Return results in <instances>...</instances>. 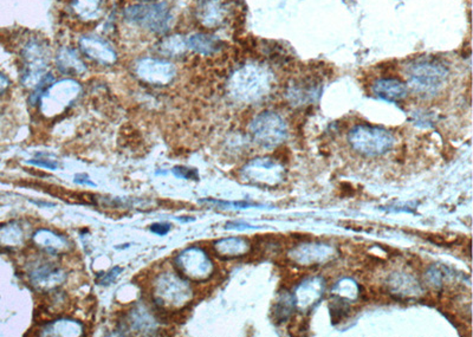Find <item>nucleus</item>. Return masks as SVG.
I'll list each match as a JSON object with an SVG mask.
<instances>
[{
    "mask_svg": "<svg viewBox=\"0 0 473 337\" xmlns=\"http://www.w3.org/2000/svg\"><path fill=\"white\" fill-rule=\"evenodd\" d=\"M274 75L259 64H247L237 69L227 83L229 94L240 103H254L267 96L272 89Z\"/></svg>",
    "mask_w": 473,
    "mask_h": 337,
    "instance_id": "obj_1",
    "label": "nucleus"
},
{
    "mask_svg": "<svg viewBox=\"0 0 473 337\" xmlns=\"http://www.w3.org/2000/svg\"><path fill=\"white\" fill-rule=\"evenodd\" d=\"M449 69L435 58H420L407 67L406 78L414 92L433 95L445 85Z\"/></svg>",
    "mask_w": 473,
    "mask_h": 337,
    "instance_id": "obj_2",
    "label": "nucleus"
},
{
    "mask_svg": "<svg viewBox=\"0 0 473 337\" xmlns=\"http://www.w3.org/2000/svg\"><path fill=\"white\" fill-rule=\"evenodd\" d=\"M192 297L191 285L176 273H160L153 283V300L165 309H180L191 301Z\"/></svg>",
    "mask_w": 473,
    "mask_h": 337,
    "instance_id": "obj_3",
    "label": "nucleus"
},
{
    "mask_svg": "<svg viewBox=\"0 0 473 337\" xmlns=\"http://www.w3.org/2000/svg\"><path fill=\"white\" fill-rule=\"evenodd\" d=\"M124 15L131 24L156 33H166L172 21L171 10L163 1L129 5Z\"/></svg>",
    "mask_w": 473,
    "mask_h": 337,
    "instance_id": "obj_4",
    "label": "nucleus"
},
{
    "mask_svg": "<svg viewBox=\"0 0 473 337\" xmlns=\"http://www.w3.org/2000/svg\"><path fill=\"white\" fill-rule=\"evenodd\" d=\"M349 144L356 152L367 157H376L388 152L394 145V137L386 129L360 125L351 129Z\"/></svg>",
    "mask_w": 473,
    "mask_h": 337,
    "instance_id": "obj_5",
    "label": "nucleus"
},
{
    "mask_svg": "<svg viewBox=\"0 0 473 337\" xmlns=\"http://www.w3.org/2000/svg\"><path fill=\"white\" fill-rule=\"evenodd\" d=\"M23 73L22 83L26 88H36L47 75L49 65V49L43 40L32 38L22 49Z\"/></svg>",
    "mask_w": 473,
    "mask_h": 337,
    "instance_id": "obj_6",
    "label": "nucleus"
},
{
    "mask_svg": "<svg viewBox=\"0 0 473 337\" xmlns=\"http://www.w3.org/2000/svg\"><path fill=\"white\" fill-rule=\"evenodd\" d=\"M77 80L65 78L52 83L40 98V110L49 117L57 116L69 108L81 93Z\"/></svg>",
    "mask_w": 473,
    "mask_h": 337,
    "instance_id": "obj_7",
    "label": "nucleus"
},
{
    "mask_svg": "<svg viewBox=\"0 0 473 337\" xmlns=\"http://www.w3.org/2000/svg\"><path fill=\"white\" fill-rule=\"evenodd\" d=\"M251 135L263 148H274L285 141L288 128L285 121L274 112H260L251 122Z\"/></svg>",
    "mask_w": 473,
    "mask_h": 337,
    "instance_id": "obj_8",
    "label": "nucleus"
},
{
    "mask_svg": "<svg viewBox=\"0 0 473 337\" xmlns=\"http://www.w3.org/2000/svg\"><path fill=\"white\" fill-rule=\"evenodd\" d=\"M175 266L183 277L194 282L206 281L211 277L215 270L207 253L197 246L181 251L175 258Z\"/></svg>",
    "mask_w": 473,
    "mask_h": 337,
    "instance_id": "obj_9",
    "label": "nucleus"
},
{
    "mask_svg": "<svg viewBox=\"0 0 473 337\" xmlns=\"http://www.w3.org/2000/svg\"><path fill=\"white\" fill-rule=\"evenodd\" d=\"M244 179L258 185L276 186L285 178V169L279 161L270 157L251 160L242 169Z\"/></svg>",
    "mask_w": 473,
    "mask_h": 337,
    "instance_id": "obj_10",
    "label": "nucleus"
},
{
    "mask_svg": "<svg viewBox=\"0 0 473 337\" xmlns=\"http://www.w3.org/2000/svg\"><path fill=\"white\" fill-rule=\"evenodd\" d=\"M136 75L146 83L154 85H167L176 76V69L167 60L156 58H142L138 62Z\"/></svg>",
    "mask_w": 473,
    "mask_h": 337,
    "instance_id": "obj_11",
    "label": "nucleus"
},
{
    "mask_svg": "<svg viewBox=\"0 0 473 337\" xmlns=\"http://www.w3.org/2000/svg\"><path fill=\"white\" fill-rule=\"evenodd\" d=\"M336 251L331 245L323 243H304L297 245L289 252V258L303 266L320 265L334 259Z\"/></svg>",
    "mask_w": 473,
    "mask_h": 337,
    "instance_id": "obj_12",
    "label": "nucleus"
},
{
    "mask_svg": "<svg viewBox=\"0 0 473 337\" xmlns=\"http://www.w3.org/2000/svg\"><path fill=\"white\" fill-rule=\"evenodd\" d=\"M324 290L326 282L322 277L315 276L303 281L294 295L296 308L302 313L314 309L318 302L321 301Z\"/></svg>",
    "mask_w": 473,
    "mask_h": 337,
    "instance_id": "obj_13",
    "label": "nucleus"
},
{
    "mask_svg": "<svg viewBox=\"0 0 473 337\" xmlns=\"http://www.w3.org/2000/svg\"><path fill=\"white\" fill-rule=\"evenodd\" d=\"M78 43L82 53L100 64L113 65L117 60L114 49L100 37H81Z\"/></svg>",
    "mask_w": 473,
    "mask_h": 337,
    "instance_id": "obj_14",
    "label": "nucleus"
},
{
    "mask_svg": "<svg viewBox=\"0 0 473 337\" xmlns=\"http://www.w3.org/2000/svg\"><path fill=\"white\" fill-rule=\"evenodd\" d=\"M226 0H199L197 16L200 23L206 28H217L226 19Z\"/></svg>",
    "mask_w": 473,
    "mask_h": 337,
    "instance_id": "obj_15",
    "label": "nucleus"
},
{
    "mask_svg": "<svg viewBox=\"0 0 473 337\" xmlns=\"http://www.w3.org/2000/svg\"><path fill=\"white\" fill-rule=\"evenodd\" d=\"M321 94V85L313 80H294L288 88V100L294 107L304 105L317 100Z\"/></svg>",
    "mask_w": 473,
    "mask_h": 337,
    "instance_id": "obj_16",
    "label": "nucleus"
},
{
    "mask_svg": "<svg viewBox=\"0 0 473 337\" xmlns=\"http://www.w3.org/2000/svg\"><path fill=\"white\" fill-rule=\"evenodd\" d=\"M388 289L390 293L398 298L419 297L422 293L419 282L407 273H393L388 278Z\"/></svg>",
    "mask_w": 473,
    "mask_h": 337,
    "instance_id": "obj_17",
    "label": "nucleus"
},
{
    "mask_svg": "<svg viewBox=\"0 0 473 337\" xmlns=\"http://www.w3.org/2000/svg\"><path fill=\"white\" fill-rule=\"evenodd\" d=\"M65 278L67 275L63 270L53 268L52 265H43L30 275L32 285L42 290L55 289L58 285L63 284Z\"/></svg>",
    "mask_w": 473,
    "mask_h": 337,
    "instance_id": "obj_18",
    "label": "nucleus"
},
{
    "mask_svg": "<svg viewBox=\"0 0 473 337\" xmlns=\"http://www.w3.org/2000/svg\"><path fill=\"white\" fill-rule=\"evenodd\" d=\"M375 96L388 102H398L405 98L408 93L407 85L401 80L394 78H383L379 80L372 87Z\"/></svg>",
    "mask_w": 473,
    "mask_h": 337,
    "instance_id": "obj_19",
    "label": "nucleus"
},
{
    "mask_svg": "<svg viewBox=\"0 0 473 337\" xmlns=\"http://www.w3.org/2000/svg\"><path fill=\"white\" fill-rule=\"evenodd\" d=\"M32 241L40 249L50 253L64 252L70 248L67 238L47 229L38 230L33 234Z\"/></svg>",
    "mask_w": 473,
    "mask_h": 337,
    "instance_id": "obj_20",
    "label": "nucleus"
},
{
    "mask_svg": "<svg viewBox=\"0 0 473 337\" xmlns=\"http://www.w3.org/2000/svg\"><path fill=\"white\" fill-rule=\"evenodd\" d=\"M56 65L60 73L64 75H83L87 71L83 60H81L76 50L62 48L56 55Z\"/></svg>",
    "mask_w": 473,
    "mask_h": 337,
    "instance_id": "obj_21",
    "label": "nucleus"
},
{
    "mask_svg": "<svg viewBox=\"0 0 473 337\" xmlns=\"http://www.w3.org/2000/svg\"><path fill=\"white\" fill-rule=\"evenodd\" d=\"M187 49H190L194 53L211 56L218 53L223 48L224 43L219 40L218 37L206 35V33H194L186 40Z\"/></svg>",
    "mask_w": 473,
    "mask_h": 337,
    "instance_id": "obj_22",
    "label": "nucleus"
},
{
    "mask_svg": "<svg viewBox=\"0 0 473 337\" xmlns=\"http://www.w3.org/2000/svg\"><path fill=\"white\" fill-rule=\"evenodd\" d=\"M83 325L74 320H57L44 325L40 336L78 337L83 335Z\"/></svg>",
    "mask_w": 473,
    "mask_h": 337,
    "instance_id": "obj_23",
    "label": "nucleus"
},
{
    "mask_svg": "<svg viewBox=\"0 0 473 337\" xmlns=\"http://www.w3.org/2000/svg\"><path fill=\"white\" fill-rule=\"evenodd\" d=\"M128 320L131 329L135 330L136 333L148 335L158 330V321L142 305L131 310Z\"/></svg>",
    "mask_w": 473,
    "mask_h": 337,
    "instance_id": "obj_24",
    "label": "nucleus"
},
{
    "mask_svg": "<svg viewBox=\"0 0 473 337\" xmlns=\"http://www.w3.org/2000/svg\"><path fill=\"white\" fill-rule=\"evenodd\" d=\"M215 250L220 257H242L249 252L250 243L247 239L240 237L225 238L215 243Z\"/></svg>",
    "mask_w": 473,
    "mask_h": 337,
    "instance_id": "obj_25",
    "label": "nucleus"
},
{
    "mask_svg": "<svg viewBox=\"0 0 473 337\" xmlns=\"http://www.w3.org/2000/svg\"><path fill=\"white\" fill-rule=\"evenodd\" d=\"M294 308H296V304H294V295H291L287 290H283L274 300V310H272L274 321L276 323L287 322L294 313Z\"/></svg>",
    "mask_w": 473,
    "mask_h": 337,
    "instance_id": "obj_26",
    "label": "nucleus"
},
{
    "mask_svg": "<svg viewBox=\"0 0 473 337\" xmlns=\"http://www.w3.org/2000/svg\"><path fill=\"white\" fill-rule=\"evenodd\" d=\"M24 243V232L17 223H10L0 227V246L5 249H17Z\"/></svg>",
    "mask_w": 473,
    "mask_h": 337,
    "instance_id": "obj_27",
    "label": "nucleus"
},
{
    "mask_svg": "<svg viewBox=\"0 0 473 337\" xmlns=\"http://www.w3.org/2000/svg\"><path fill=\"white\" fill-rule=\"evenodd\" d=\"M72 10L81 19H97L101 15V0H72Z\"/></svg>",
    "mask_w": 473,
    "mask_h": 337,
    "instance_id": "obj_28",
    "label": "nucleus"
},
{
    "mask_svg": "<svg viewBox=\"0 0 473 337\" xmlns=\"http://www.w3.org/2000/svg\"><path fill=\"white\" fill-rule=\"evenodd\" d=\"M360 288L358 283L351 278H343L334 285L331 293L334 297L341 298L347 302H353L358 300L360 295Z\"/></svg>",
    "mask_w": 473,
    "mask_h": 337,
    "instance_id": "obj_29",
    "label": "nucleus"
},
{
    "mask_svg": "<svg viewBox=\"0 0 473 337\" xmlns=\"http://www.w3.org/2000/svg\"><path fill=\"white\" fill-rule=\"evenodd\" d=\"M160 50L163 55H167V56H180L186 53V40H183L181 36L167 37L161 42Z\"/></svg>",
    "mask_w": 473,
    "mask_h": 337,
    "instance_id": "obj_30",
    "label": "nucleus"
},
{
    "mask_svg": "<svg viewBox=\"0 0 473 337\" xmlns=\"http://www.w3.org/2000/svg\"><path fill=\"white\" fill-rule=\"evenodd\" d=\"M349 302L333 296V301L330 302V316L333 322L340 323L349 315Z\"/></svg>",
    "mask_w": 473,
    "mask_h": 337,
    "instance_id": "obj_31",
    "label": "nucleus"
},
{
    "mask_svg": "<svg viewBox=\"0 0 473 337\" xmlns=\"http://www.w3.org/2000/svg\"><path fill=\"white\" fill-rule=\"evenodd\" d=\"M201 202H207V204H212V205L218 206L222 209H249L252 206H258L257 204H252V202H247V201H235V202H231V201L215 200V199H204Z\"/></svg>",
    "mask_w": 473,
    "mask_h": 337,
    "instance_id": "obj_32",
    "label": "nucleus"
},
{
    "mask_svg": "<svg viewBox=\"0 0 473 337\" xmlns=\"http://www.w3.org/2000/svg\"><path fill=\"white\" fill-rule=\"evenodd\" d=\"M171 172L172 174H174L175 177L180 178V179H186V180H198L199 179L197 169L188 168L185 166H176L172 169Z\"/></svg>",
    "mask_w": 473,
    "mask_h": 337,
    "instance_id": "obj_33",
    "label": "nucleus"
},
{
    "mask_svg": "<svg viewBox=\"0 0 473 337\" xmlns=\"http://www.w3.org/2000/svg\"><path fill=\"white\" fill-rule=\"evenodd\" d=\"M427 281L434 288H440L444 281V275H442V270L438 269L435 266L431 268L427 273Z\"/></svg>",
    "mask_w": 473,
    "mask_h": 337,
    "instance_id": "obj_34",
    "label": "nucleus"
},
{
    "mask_svg": "<svg viewBox=\"0 0 473 337\" xmlns=\"http://www.w3.org/2000/svg\"><path fill=\"white\" fill-rule=\"evenodd\" d=\"M28 165L36 166L40 168L50 169V171H55L58 168V164L56 161L50 160H40V159H33V160L26 161Z\"/></svg>",
    "mask_w": 473,
    "mask_h": 337,
    "instance_id": "obj_35",
    "label": "nucleus"
},
{
    "mask_svg": "<svg viewBox=\"0 0 473 337\" xmlns=\"http://www.w3.org/2000/svg\"><path fill=\"white\" fill-rule=\"evenodd\" d=\"M122 273V268L115 266L113 268L107 275H104L103 278L101 279V285H110L116 281V278L119 277V273Z\"/></svg>",
    "mask_w": 473,
    "mask_h": 337,
    "instance_id": "obj_36",
    "label": "nucleus"
},
{
    "mask_svg": "<svg viewBox=\"0 0 473 337\" xmlns=\"http://www.w3.org/2000/svg\"><path fill=\"white\" fill-rule=\"evenodd\" d=\"M151 232L158 236H166L169 231H171V224L167 223H156L151 226Z\"/></svg>",
    "mask_w": 473,
    "mask_h": 337,
    "instance_id": "obj_37",
    "label": "nucleus"
},
{
    "mask_svg": "<svg viewBox=\"0 0 473 337\" xmlns=\"http://www.w3.org/2000/svg\"><path fill=\"white\" fill-rule=\"evenodd\" d=\"M76 184H80V185L90 186V187H96V184L94 181H92L90 178L88 177L87 174H77L75 177Z\"/></svg>",
    "mask_w": 473,
    "mask_h": 337,
    "instance_id": "obj_38",
    "label": "nucleus"
},
{
    "mask_svg": "<svg viewBox=\"0 0 473 337\" xmlns=\"http://www.w3.org/2000/svg\"><path fill=\"white\" fill-rule=\"evenodd\" d=\"M8 87H10V80L4 74L0 73V95H3L8 90Z\"/></svg>",
    "mask_w": 473,
    "mask_h": 337,
    "instance_id": "obj_39",
    "label": "nucleus"
},
{
    "mask_svg": "<svg viewBox=\"0 0 473 337\" xmlns=\"http://www.w3.org/2000/svg\"><path fill=\"white\" fill-rule=\"evenodd\" d=\"M175 219H178V221H181V223H188V221H194L195 218H192V217H179V218H175Z\"/></svg>",
    "mask_w": 473,
    "mask_h": 337,
    "instance_id": "obj_40",
    "label": "nucleus"
}]
</instances>
